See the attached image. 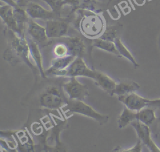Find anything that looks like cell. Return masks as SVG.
<instances>
[{"mask_svg":"<svg viewBox=\"0 0 160 152\" xmlns=\"http://www.w3.org/2000/svg\"><path fill=\"white\" fill-rule=\"evenodd\" d=\"M62 109L65 113H74L92 118L100 124L106 123L109 119L108 115L99 113L92 106L84 102L83 100L69 99L66 100V104L62 106Z\"/></svg>","mask_w":160,"mask_h":152,"instance_id":"cell-1","label":"cell"},{"mask_svg":"<svg viewBox=\"0 0 160 152\" xmlns=\"http://www.w3.org/2000/svg\"><path fill=\"white\" fill-rule=\"evenodd\" d=\"M54 74L68 77L86 76L94 79L96 76V71L88 66L82 56H78L66 69L59 71Z\"/></svg>","mask_w":160,"mask_h":152,"instance_id":"cell-2","label":"cell"},{"mask_svg":"<svg viewBox=\"0 0 160 152\" xmlns=\"http://www.w3.org/2000/svg\"><path fill=\"white\" fill-rule=\"evenodd\" d=\"M79 28L86 36L94 38L103 31L104 21L101 16L97 14H86L79 21Z\"/></svg>","mask_w":160,"mask_h":152,"instance_id":"cell-3","label":"cell"},{"mask_svg":"<svg viewBox=\"0 0 160 152\" xmlns=\"http://www.w3.org/2000/svg\"><path fill=\"white\" fill-rule=\"evenodd\" d=\"M60 90L54 86L48 88L40 97V105L48 109H57L65 104Z\"/></svg>","mask_w":160,"mask_h":152,"instance_id":"cell-4","label":"cell"},{"mask_svg":"<svg viewBox=\"0 0 160 152\" xmlns=\"http://www.w3.org/2000/svg\"><path fill=\"white\" fill-rule=\"evenodd\" d=\"M62 87L70 99L84 101L89 95L88 86L79 81L75 76L69 77V80L63 84Z\"/></svg>","mask_w":160,"mask_h":152,"instance_id":"cell-5","label":"cell"},{"mask_svg":"<svg viewBox=\"0 0 160 152\" xmlns=\"http://www.w3.org/2000/svg\"><path fill=\"white\" fill-rule=\"evenodd\" d=\"M130 125L135 129L138 139H139L142 144L145 145L150 151L160 152V148L151 138V131L148 125H146L137 119L132 121Z\"/></svg>","mask_w":160,"mask_h":152,"instance_id":"cell-6","label":"cell"},{"mask_svg":"<svg viewBox=\"0 0 160 152\" xmlns=\"http://www.w3.org/2000/svg\"><path fill=\"white\" fill-rule=\"evenodd\" d=\"M118 99L126 107L136 111L149 106L151 100L136 94L135 92L119 96H118Z\"/></svg>","mask_w":160,"mask_h":152,"instance_id":"cell-7","label":"cell"},{"mask_svg":"<svg viewBox=\"0 0 160 152\" xmlns=\"http://www.w3.org/2000/svg\"><path fill=\"white\" fill-rule=\"evenodd\" d=\"M45 28L49 38H62L68 34L69 24L64 20L54 18L47 20Z\"/></svg>","mask_w":160,"mask_h":152,"instance_id":"cell-8","label":"cell"},{"mask_svg":"<svg viewBox=\"0 0 160 152\" xmlns=\"http://www.w3.org/2000/svg\"><path fill=\"white\" fill-rule=\"evenodd\" d=\"M28 24V32L31 38L41 47L48 45L50 42L45 27L40 25L32 19H29Z\"/></svg>","mask_w":160,"mask_h":152,"instance_id":"cell-9","label":"cell"},{"mask_svg":"<svg viewBox=\"0 0 160 152\" xmlns=\"http://www.w3.org/2000/svg\"><path fill=\"white\" fill-rule=\"evenodd\" d=\"M26 11L31 19L49 20L56 18L57 15L52 10H48L41 5L34 2H30L27 4Z\"/></svg>","mask_w":160,"mask_h":152,"instance_id":"cell-10","label":"cell"},{"mask_svg":"<svg viewBox=\"0 0 160 152\" xmlns=\"http://www.w3.org/2000/svg\"><path fill=\"white\" fill-rule=\"evenodd\" d=\"M0 14L2 19L9 27V28L14 33H18L19 36H21L22 32L16 19L14 13V8L8 4L1 6Z\"/></svg>","mask_w":160,"mask_h":152,"instance_id":"cell-11","label":"cell"},{"mask_svg":"<svg viewBox=\"0 0 160 152\" xmlns=\"http://www.w3.org/2000/svg\"><path fill=\"white\" fill-rule=\"evenodd\" d=\"M94 80L95 84L101 89L111 96L114 95V90L118 83L109 76L102 72L96 71V76Z\"/></svg>","mask_w":160,"mask_h":152,"instance_id":"cell-12","label":"cell"},{"mask_svg":"<svg viewBox=\"0 0 160 152\" xmlns=\"http://www.w3.org/2000/svg\"><path fill=\"white\" fill-rule=\"evenodd\" d=\"M76 56L72 54H67L62 57H57L51 61V65L45 71V74H54L56 73L66 69L76 59Z\"/></svg>","mask_w":160,"mask_h":152,"instance_id":"cell-13","label":"cell"},{"mask_svg":"<svg viewBox=\"0 0 160 152\" xmlns=\"http://www.w3.org/2000/svg\"><path fill=\"white\" fill-rule=\"evenodd\" d=\"M65 44L67 46L69 54L76 57L82 56L86 46L83 40L78 36L66 38Z\"/></svg>","mask_w":160,"mask_h":152,"instance_id":"cell-14","label":"cell"},{"mask_svg":"<svg viewBox=\"0 0 160 152\" xmlns=\"http://www.w3.org/2000/svg\"><path fill=\"white\" fill-rule=\"evenodd\" d=\"M139 85L132 81H124L118 83L114 90V94L118 96L125 95L139 89Z\"/></svg>","mask_w":160,"mask_h":152,"instance_id":"cell-15","label":"cell"},{"mask_svg":"<svg viewBox=\"0 0 160 152\" xmlns=\"http://www.w3.org/2000/svg\"><path fill=\"white\" fill-rule=\"evenodd\" d=\"M29 51L31 54L30 55L32 56V58L34 60L36 64V66L41 73V76H44L45 72L43 70L42 57L40 52L38 44L36 42H35L32 39H31L29 41Z\"/></svg>","mask_w":160,"mask_h":152,"instance_id":"cell-16","label":"cell"},{"mask_svg":"<svg viewBox=\"0 0 160 152\" xmlns=\"http://www.w3.org/2000/svg\"><path fill=\"white\" fill-rule=\"evenodd\" d=\"M137 118L138 111L130 109L125 106L118 118V127L119 128L126 127L128 125L130 124L132 121L136 120Z\"/></svg>","mask_w":160,"mask_h":152,"instance_id":"cell-17","label":"cell"},{"mask_svg":"<svg viewBox=\"0 0 160 152\" xmlns=\"http://www.w3.org/2000/svg\"><path fill=\"white\" fill-rule=\"evenodd\" d=\"M92 46L100 49L112 53L114 54L120 56L114 41L98 38H95L92 41Z\"/></svg>","mask_w":160,"mask_h":152,"instance_id":"cell-18","label":"cell"},{"mask_svg":"<svg viewBox=\"0 0 160 152\" xmlns=\"http://www.w3.org/2000/svg\"><path fill=\"white\" fill-rule=\"evenodd\" d=\"M114 42L116 44V46L118 50V52H119L120 56H123V57L126 58L127 59H128L134 65V66L135 68L138 67L139 66L138 63L136 61L135 58H134L133 55L130 52V51L128 49V48L122 42L121 38L119 37H117L114 39Z\"/></svg>","mask_w":160,"mask_h":152,"instance_id":"cell-19","label":"cell"},{"mask_svg":"<svg viewBox=\"0 0 160 152\" xmlns=\"http://www.w3.org/2000/svg\"><path fill=\"white\" fill-rule=\"evenodd\" d=\"M157 119L154 110L151 108H144L138 111L137 120L140 121L146 125H151Z\"/></svg>","mask_w":160,"mask_h":152,"instance_id":"cell-20","label":"cell"},{"mask_svg":"<svg viewBox=\"0 0 160 152\" xmlns=\"http://www.w3.org/2000/svg\"><path fill=\"white\" fill-rule=\"evenodd\" d=\"M46 2L51 8V10L57 14L61 11L63 6L67 4L65 0H42Z\"/></svg>","mask_w":160,"mask_h":152,"instance_id":"cell-21","label":"cell"},{"mask_svg":"<svg viewBox=\"0 0 160 152\" xmlns=\"http://www.w3.org/2000/svg\"><path fill=\"white\" fill-rule=\"evenodd\" d=\"M117 37V29L115 26H109L106 28L100 38L104 39L114 41Z\"/></svg>","mask_w":160,"mask_h":152,"instance_id":"cell-22","label":"cell"},{"mask_svg":"<svg viewBox=\"0 0 160 152\" xmlns=\"http://www.w3.org/2000/svg\"><path fill=\"white\" fill-rule=\"evenodd\" d=\"M68 48L65 44H58L54 48V53L57 57H62L68 54Z\"/></svg>","mask_w":160,"mask_h":152,"instance_id":"cell-23","label":"cell"},{"mask_svg":"<svg viewBox=\"0 0 160 152\" xmlns=\"http://www.w3.org/2000/svg\"><path fill=\"white\" fill-rule=\"evenodd\" d=\"M142 142L138 139L137 143L136 145H134L133 147L128 148V149H124L123 150H121V151H135V152H140L141 151L142 149Z\"/></svg>","mask_w":160,"mask_h":152,"instance_id":"cell-24","label":"cell"},{"mask_svg":"<svg viewBox=\"0 0 160 152\" xmlns=\"http://www.w3.org/2000/svg\"><path fill=\"white\" fill-rule=\"evenodd\" d=\"M149 107H160V98L156 99H151Z\"/></svg>","mask_w":160,"mask_h":152,"instance_id":"cell-25","label":"cell"},{"mask_svg":"<svg viewBox=\"0 0 160 152\" xmlns=\"http://www.w3.org/2000/svg\"><path fill=\"white\" fill-rule=\"evenodd\" d=\"M2 1L4 2L6 4H8L12 7H13L14 8H17L18 6H19L18 4V3L16 1H15V0H1Z\"/></svg>","mask_w":160,"mask_h":152,"instance_id":"cell-26","label":"cell"}]
</instances>
